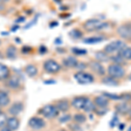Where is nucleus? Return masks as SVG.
Wrapping results in <instances>:
<instances>
[{
	"mask_svg": "<svg viewBox=\"0 0 131 131\" xmlns=\"http://www.w3.org/2000/svg\"><path fill=\"white\" fill-rule=\"evenodd\" d=\"M107 25L106 22H103L97 18H90V19L86 20L83 23L84 30L88 32H93V31H97L104 29Z\"/></svg>",
	"mask_w": 131,
	"mask_h": 131,
	"instance_id": "obj_1",
	"label": "nucleus"
},
{
	"mask_svg": "<svg viewBox=\"0 0 131 131\" xmlns=\"http://www.w3.org/2000/svg\"><path fill=\"white\" fill-rule=\"evenodd\" d=\"M107 71L109 76H111L112 78L116 80L123 78L126 73L125 69H124V67L118 64H114V63H112L111 65L108 66Z\"/></svg>",
	"mask_w": 131,
	"mask_h": 131,
	"instance_id": "obj_2",
	"label": "nucleus"
},
{
	"mask_svg": "<svg viewBox=\"0 0 131 131\" xmlns=\"http://www.w3.org/2000/svg\"><path fill=\"white\" fill-rule=\"evenodd\" d=\"M126 46V44L124 41L122 40H115V41H112L109 44L104 47V52L108 54L109 56L112 55H115V54H117L118 52L120 50L122 49V48Z\"/></svg>",
	"mask_w": 131,
	"mask_h": 131,
	"instance_id": "obj_3",
	"label": "nucleus"
},
{
	"mask_svg": "<svg viewBox=\"0 0 131 131\" xmlns=\"http://www.w3.org/2000/svg\"><path fill=\"white\" fill-rule=\"evenodd\" d=\"M73 78L79 84L81 85H88V84L93 83L94 81V78L91 73H86L84 71H79L74 73Z\"/></svg>",
	"mask_w": 131,
	"mask_h": 131,
	"instance_id": "obj_4",
	"label": "nucleus"
},
{
	"mask_svg": "<svg viewBox=\"0 0 131 131\" xmlns=\"http://www.w3.org/2000/svg\"><path fill=\"white\" fill-rule=\"evenodd\" d=\"M39 112L44 117L47 118V119H52V118L58 116L59 113H60V111L58 110L55 105L52 104H47L46 106H44L39 110Z\"/></svg>",
	"mask_w": 131,
	"mask_h": 131,
	"instance_id": "obj_5",
	"label": "nucleus"
},
{
	"mask_svg": "<svg viewBox=\"0 0 131 131\" xmlns=\"http://www.w3.org/2000/svg\"><path fill=\"white\" fill-rule=\"evenodd\" d=\"M43 67H44V70L48 73H57L61 69V66L57 61L51 60V59L46 60L44 62Z\"/></svg>",
	"mask_w": 131,
	"mask_h": 131,
	"instance_id": "obj_6",
	"label": "nucleus"
},
{
	"mask_svg": "<svg viewBox=\"0 0 131 131\" xmlns=\"http://www.w3.org/2000/svg\"><path fill=\"white\" fill-rule=\"evenodd\" d=\"M117 34L124 39L131 40V24H123L121 25L117 28Z\"/></svg>",
	"mask_w": 131,
	"mask_h": 131,
	"instance_id": "obj_7",
	"label": "nucleus"
},
{
	"mask_svg": "<svg viewBox=\"0 0 131 131\" xmlns=\"http://www.w3.org/2000/svg\"><path fill=\"white\" fill-rule=\"evenodd\" d=\"M28 124L33 130H40L46 126V122L40 117L34 116V117H31L29 120Z\"/></svg>",
	"mask_w": 131,
	"mask_h": 131,
	"instance_id": "obj_8",
	"label": "nucleus"
},
{
	"mask_svg": "<svg viewBox=\"0 0 131 131\" xmlns=\"http://www.w3.org/2000/svg\"><path fill=\"white\" fill-rule=\"evenodd\" d=\"M88 66H89L91 70L94 72V73H95L96 74H98L100 76H104L105 68L101 62H99V61H97V60H91Z\"/></svg>",
	"mask_w": 131,
	"mask_h": 131,
	"instance_id": "obj_9",
	"label": "nucleus"
},
{
	"mask_svg": "<svg viewBox=\"0 0 131 131\" xmlns=\"http://www.w3.org/2000/svg\"><path fill=\"white\" fill-rule=\"evenodd\" d=\"M86 101V97L77 96V97H74V98L72 100L71 105L74 109H77V110H82V109L84 108V106H85Z\"/></svg>",
	"mask_w": 131,
	"mask_h": 131,
	"instance_id": "obj_10",
	"label": "nucleus"
},
{
	"mask_svg": "<svg viewBox=\"0 0 131 131\" xmlns=\"http://www.w3.org/2000/svg\"><path fill=\"white\" fill-rule=\"evenodd\" d=\"M94 102L96 107H107L109 104V99L102 94V95L97 96L94 98Z\"/></svg>",
	"mask_w": 131,
	"mask_h": 131,
	"instance_id": "obj_11",
	"label": "nucleus"
},
{
	"mask_svg": "<svg viewBox=\"0 0 131 131\" xmlns=\"http://www.w3.org/2000/svg\"><path fill=\"white\" fill-rule=\"evenodd\" d=\"M23 109H24V105H23V103L15 102V103H13L9 108V113H10V115H12V116H17L23 111Z\"/></svg>",
	"mask_w": 131,
	"mask_h": 131,
	"instance_id": "obj_12",
	"label": "nucleus"
},
{
	"mask_svg": "<svg viewBox=\"0 0 131 131\" xmlns=\"http://www.w3.org/2000/svg\"><path fill=\"white\" fill-rule=\"evenodd\" d=\"M7 86L10 89H18L20 86V80L18 76L12 75L7 80Z\"/></svg>",
	"mask_w": 131,
	"mask_h": 131,
	"instance_id": "obj_13",
	"label": "nucleus"
},
{
	"mask_svg": "<svg viewBox=\"0 0 131 131\" xmlns=\"http://www.w3.org/2000/svg\"><path fill=\"white\" fill-rule=\"evenodd\" d=\"M78 63L79 61L73 56H68L63 60V65L67 68H76Z\"/></svg>",
	"mask_w": 131,
	"mask_h": 131,
	"instance_id": "obj_14",
	"label": "nucleus"
},
{
	"mask_svg": "<svg viewBox=\"0 0 131 131\" xmlns=\"http://www.w3.org/2000/svg\"><path fill=\"white\" fill-rule=\"evenodd\" d=\"M6 126L12 131H16L18 128V127H19V120L16 116H12V117L7 119Z\"/></svg>",
	"mask_w": 131,
	"mask_h": 131,
	"instance_id": "obj_15",
	"label": "nucleus"
},
{
	"mask_svg": "<svg viewBox=\"0 0 131 131\" xmlns=\"http://www.w3.org/2000/svg\"><path fill=\"white\" fill-rule=\"evenodd\" d=\"M118 55H119L122 60L125 61L131 60V47L129 46H124L122 49H121L118 52Z\"/></svg>",
	"mask_w": 131,
	"mask_h": 131,
	"instance_id": "obj_16",
	"label": "nucleus"
},
{
	"mask_svg": "<svg viewBox=\"0 0 131 131\" xmlns=\"http://www.w3.org/2000/svg\"><path fill=\"white\" fill-rule=\"evenodd\" d=\"M94 58H95V60L99 61L101 63H105L110 60V56L107 53H106L104 51H98V52H96L94 53Z\"/></svg>",
	"mask_w": 131,
	"mask_h": 131,
	"instance_id": "obj_17",
	"label": "nucleus"
},
{
	"mask_svg": "<svg viewBox=\"0 0 131 131\" xmlns=\"http://www.w3.org/2000/svg\"><path fill=\"white\" fill-rule=\"evenodd\" d=\"M115 109H116V111L119 114H121V115H127L131 109V106L127 102H122L116 105Z\"/></svg>",
	"mask_w": 131,
	"mask_h": 131,
	"instance_id": "obj_18",
	"label": "nucleus"
},
{
	"mask_svg": "<svg viewBox=\"0 0 131 131\" xmlns=\"http://www.w3.org/2000/svg\"><path fill=\"white\" fill-rule=\"evenodd\" d=\"M55 106L60 112H67L70 108V103L67 100H60L57 101Z\"/></svg>",
	"mask_w": 131,
	"mask_h": 131,
	"instance_id": "obj_19",
	"label": "nucleus"
},
{
	"mask_svg": "<svg viewBox=\"0 0 131 131\" xmlns=\"http://www.w3.org/2000/svg\"><path fill=\"white\" fill-rule=\"evenodd\" d=\"M10 76V69L5 65L0 63V81L7 80Z\"/></svg>",
	"mask_w": 131,
	"mask_h": 131,
	"instance_id": "obj_20",
	"label": "nucleus"
},
{
	"mask_svg": "<svg viewBox=\"0 0 131 131\" xmlns=\"http://www.w3.org/2000/svg\"><path fill=\"white\" fill-rule=\"evenodd\" d=\"M105 38L102 36H95V37H88L86 39H84V43L86 44H89V45H93V44H97V43H101V42L104 41Z\"/></svg>",
	"mask_w": 131,
	"mask_h": 131,
	"instance_id": "obj_21",
	"label": "nucleus"
},
{
	"mask_svg": "<svg viewBox=\"0 0 131 131\" xmlns=\"http://www.w3.org/2000/svg\"><path fill=\"white\" fill-rule=\"evenodd\" d=\"M25 72L29 77L33 78L38 74V68L34 65H27L25 67Z\"/></svg>",
	"mask_w": 131,
	"mask_h": 131,
	"instance_id": "obj_22",
	"label": "nucleus"
},
{
	"mask_svg": "<svg viewBox=\"0 0 131 131\" xmlns=\"http://www.w3.org/2000/svg\"><path fill=\"white\" fill-rule=\"evenodd\" d=\"M95 109H96V106L94 104V101H91L89 98H86L83 110L85 112H88V113H92V112L95 111Z\"/></svg>",
	"mask_w": 131,
	"mask_h": 131,
	"instance_id": "obj_23",
	"label": "nucleus"
},
{
	"mask_svg": "<svg viewBox=\"0 0 131 131\" xmlns=\"http://www.w3.org/2000/svg\"><path fill=\"white\" fill-rule=\"evenodd\" d=\"M10 103V97L4 91H0V107H5Z\"/></svg>",
	"mask_w": 131,
	"mask_h": 131,
	"instance_id": "obj_24",
	"label": "nucleus"
},
{
	"mask_svg": "<svg viewBox=\"0 0 131 131\" xmlns=\"http://www.w3.org/2000/svg\"><path fill=\"white\" fill-rule=\"evenodd\" d=\"M103 84H106V85H109V86H117L119 85V82L116 79H114L111 76L107 75V76H104L102 78V81H101Z\"/></svg>",
	"mask_w": 131,
	"mask_h": 131,
	"instance_id": "obj_25",
	"label": "nucleus"
},
{
	"mask_svg": "<svg viewBox=\"0 0 131 131\" xmlns=\"http://www.w3.org/2000/svg\"><path fill=\"white\" fill-rule=\"evenodd\" d=\"M18 53V49L14 46H10L6 50V56L10 59H14Z\"/></svg>",
	"mask_w": 131,
	"mask_h": 131,
	"instance_id": "obj_26",
	"label": "nucleus"
},
{
	"mask_svg": "<svg viewBox=\"0 0 131 131\" xmlns=\"http://www.w3.org/2000/svg\"><path fill=\"white\" fill-rule=\"evenodd\" d=\"M73 121H74L76 124H82L86 121V117L83 114L78 113L73 116Z\"/></svg>",
	"mask_w": 131,
	"mask_h": 131,
	"instance_id": "obj_27",
	"label": "nucleus"
},
{
	"mask_svg": "<svg viewBox=\"0 0 131 131\" xmlns=\"http://www.w3.org/2000/svg\"><path fill=\"white\" fill-rule=\"evenodd\" d=\"M68 35L70 36L72 39H81V38H82L83 33H82L81 31L78 30V29H73V30L68 33Z\"/></svg>",
	"mask_w": 131,
	"mask_h": 131,
	"instance_id": "obj_28",
	"label": "nucleus"
},
{
	"mask_svg": "<svg viewBox=\"0 0 131 131\" xmlns=\"http://www.w3.org/2000/svg\"><path fill=\"white\" fill-rule=\"evenodd\" d=\"M110 60L114 63V64H118V65H121V66H122L123 63H125V60H122L118 54H115V55L110 56Z\"/></svg>",
	"mask_w": 131,
	"mask_h": 131,
	"instance_id": "obj_29",
	"label": "nucleus"
},
{
	"mask_svg": "<svg viewBox=\"0 0 131 131\" xmlns=\"http://www.w3.org/2000/svg\"><path fill=\"white\" fill-rule=\"evenodd\" d=\"M7 122V115L4 112H0V128H3Z\"/></svg>",
	"mask_w": 131,
	"mask_h": 131,
	"instance_id": "obj_30",
	"label": "nucleus"
},
{
	"mask_svg": "<svg viewBox=\"0 0 131 131\" xmlns=\"http://www.w3.org/2000/svg\"><path fill=\"white\" fill-rule=\"evenodd\" d=\"M72 119L71 115H61V117H60V119H59V122H60V123H65V122H69L70 120Z\"/></svg>",
	"mask_w": 131,
	"mask_h": 131,
	"instance_id": "obj_31",
	"label": "nucleus"
},
{
	"mask_svg": "<svg viewBox=\"0 0 131 131\" xmlns=\"http://www.w3.org/2000/svg\"><path fill=\"white\" fill-rule=\"evenodd\" d=\"M73 52L76 55H85L86 53V50L80 49V48H73Z\"/></svg>",
	"mask_w": 131,
	"mask_h": 131,
	"instance_id": "obj_32",
	"label": "nucleus"
},
{
	"mask_svg": "<svg viewBox=\"0 0 131 131\" xmlns=\"http://www.w3.org/2000/svg\"><path fill=\"white\" fill-rule=\"evenodd\" d=\"M107 107H96V109L94 112L98 114L99 115H103L107 113Z\"/></svg>",
	"mask_w": 131,
	"mask_h": 131,
	"instance_id": "obj_33",
	"label": "nucleus"
},
{
	"mask_svg": "<svg viewBox=\"0 0 131 131\" xmlns=\"http://www.w3.org/2000/svg\"><path fill=\"white\" fill-rule=\"evenodd\" d=\"M76 68L80 69L81 71H83L84 69L86 68V63H84V62H79V63H78V65H77V67H76Z\"/></svg>",
	"mask_w": 131,
	"mask_h": 131,
	"instance_id": "obj_34",
	"label": "nucleus"
},
{
	"mask_svg": "<svg viewBox=\"0 0 131 131\" xmlns=\"http://www.w3.org/2000/svg\"><path fill=\"white\" fill-rule=\"evenodd\" d=\"M0 131H12V130H10V128H8L7 126H6V127H3V128H1Z\"/></svg>",
	"mask_w": 131,
	"mask_h": 131,
	"instance_id": "obj_35",
	"label": "nucleus"
},
{
	"mask_svg": "<svg viewBox=\"0 0 131 131\" xmlns=\"http://www.w3.org/2000/svg\"><path fill=\"white\" fill-rule=\"evenodd\" d=\"M127 115H128V119L131 120V109L129 110V112H128V113L127 114Z\"/></svg>",
	"mask_w": 131,
	"mask_h": 131,
	"instance_id": "obj_36",
	"label": "nucleus"
},
{
	"mask_svg": "<svg viewBox=\"0 0 131 131\" xmlns=\"http://www.w3.org/2000/svg\"><path fill=\"white\" fill-rule=\"evenodd\" d=\"M9 0H0V4H4V3H7Z\"/></svg>",
	"mask_w": 131,
	"mask_h": 131,
	"instance_id": "obj_37",
	"label": "nucleus"
},
{
	"mask_svg": "<svg viewBox=\"0 0 131 131\" xmlns=\"http://www.w3.org/2000/svg\"><path fill=\"white\" fill-rule=\"evenodd\" d=\"M128 80H129V81H131V73L129 75H128Z\"/></svg>",
	"mask_w": 131,
	"mask_h": 131,
	"instance_id": "obj_38",
	"label": "nucleus"
},
{
	"mask_svg": "<svg viewBox=\"0 0 131 131\" xmlns=\"http://www.w3.org/2000/svg\"><path fill=\"white\" fill-rule=\"evenodd\" d=\"M128 131H131V125H130V127L128 128Z\"/></svg>",
	"mask_w": 131,
	"mask_h": 131,
	"instance_id": "obj_39",
	"label": "nucleus"
},
{
	"mask_svg": "<svg viewBox=\"0 0 131 131\" xmlns=\"http://www.w3.org/2000/svg\"><path fill=\"white\" fill-rule=\"evenodd\" d=\"M0 112H1V107H0Z\"/></svg>",
	"mask_w": 131,
	"mask_h": 131,
	"instance_id": "obj_40",
	"label": "nucleus"
}]
</instances>
